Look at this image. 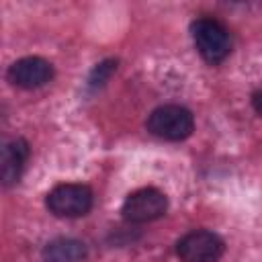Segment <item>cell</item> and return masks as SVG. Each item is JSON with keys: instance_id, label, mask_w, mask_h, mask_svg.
Listing matches in <instances>:
<instances>
[{"instance_id": "obj_1", "label": "cell", "mask_w": 262, "mask_h": 262, "mask_svg": "<svg viewBox=\"0 0 262 262\" xmlns=\"http://www.w3.org/2000/svg\"><path fill=\"white\" fill-rule=\"evenodd\" d=\"M190 35H192L196 51L209 63L223 61L231 51V35L227 27L213 16L196 18L190 25Z\"/></svg>"}, {"instance_id": "obj_2", "label": "cell", "mask_w": 262, "mask_h": 262, "mask_svg": "<svg viewBox=\"0 0 262 262\" xmlns=\"http://www.w3.org/2000/svg\"><path fill=\"white\" fill-rule=\"evenodd\" d=\"M145 127L151 135L168 141H182L194 129V117L188 108L180 104H164L151 111L145 121Z\"/></svg>"}, {"instance_id": "obj_3", "label": "cell", "mask_w": 262, "mask_h": 262, "mask_svg": "<svg viewBox=\"0 0 262 262\" xmlns=\"http://www.w3.org/2000/svg\"><path fill=\"white\" fill-rule=\"evenodd\" d=\"M94 194L92 188L82 182H63L49 190L45 205L55 217H82L92 209Z\"/></svg>"}, {"instance_id": "obj_4", "label": "cell", "mask_w": 262, "mask_h": 262, "mask_svg": "<svg viewBox=\"0 0 262 262\" xmlns=\"http://www.w3.org/2000/svg\"><path fill=\"white\" fill-rule=\"evenodd\" d=\"M225 252V242L209 229H192L176 244V254L182 262H217Z\"/></svg>"}, {"instance_id": "obj_5", "label": "cell", "mask_w": 262, "mask_h": 262, "mask_svg": "<svg viewBox=\"0 0 262 262\" xmlns=\"http://www.w3.org/2000/svg\"><path fill=\"white\" fill-rule=\"evenodd\" d=\"M168 209V199L162 190L147 186V188H139L135 192H131L123 207L121 213L127 221L131 223H149L160 219Z\"/></svg>"}, {"instance_id": "obj_6", "label": "cell", "mask_w": 262, "mask_h": 262, "mask_svg": "<svg viewBox=\"0 0 262 262\" xmlns=\"http://www.w3.org/2000/svg\"><path fill=\"white\" fill-rule=\"evenodd\" d=\"M6 78L12 86H18L25 90L41 88L53 78V66L39 55L20 57L8 68Z\"/></svg>"}, {"instance_id": "obj_7", "label": "cell", "mask_w": 262, "mask_h": 262, "mask_svg": "<svg viewBox=\"0 0 262 262\" xmlns=\"http://www.w3.org/2000/svg\"><path fill=\"white\" fill-rule=\"evenodd\" d=\"M29 160V143L23 137L10 139L2 149V164H0V178L4 186L14 184Z\"/></svg>"}, {"instance_id": "obj_8", "label": "cell", "mask_w": 262, "mask_h": 262, "mask_svg": "<svg viewBox=\"0 0 262 262\" xmlns=\"http://www.w3.org/2000/svg\"><path fill=\"white\" fill-rule=\"evenodd\" d=\"M88 258V248L76 237H57L43 248L45 262H84Z\"/></svg>"}, {"instance_id": "obj_9", "label": "cell", "mask_w": 262, "mask_h": 262, "mask_svg": "<svg viewBox=\"0 0 262 262\" xmlns=\"http://www.w3.org/2000/svg\"><path fill=\"white\" fill-rule=\"evenodd\" d=\"M115 68H117V61H113V59H106V61L98 63V66L92 70L90 78H88V86H90V88H100V86L111 78V74L115 72Z\"/></svg>"}, {"instance_id": "obj_10", "label": "cell", "mask_w": 262, "mask_h": 262, "mask_svg": "<svg viewBox=\"0 0 262 262\" xmlns=\"http://www.w3.org/2000/svg\"><path fill=\"white\" fill-rule=\"evenodd\" d=\"M252 106H254V111L262 117V90L254 92V96H252Z\"/></svg>"}]
</instances>
